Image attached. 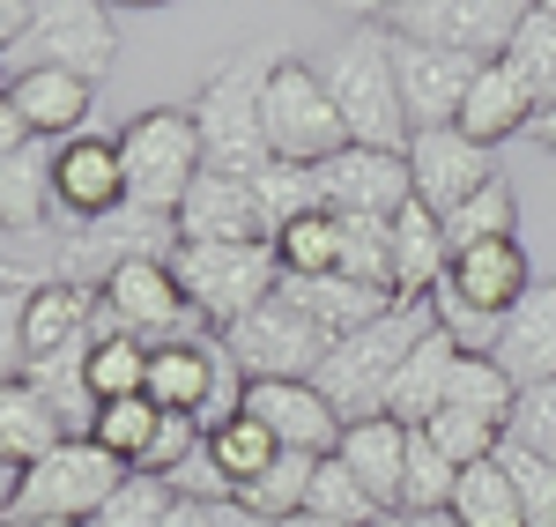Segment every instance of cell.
<instances>
[{"label": "cell", "instance_id": "obj_1", "mask_svg": "<svg viewBox=\"0 0 556 527\" xmlns=\"http://www.w3.org/2000/svg\"><path fill=\"white\" fill-rule=\"evenodd\" d=\"M424 335H430V305H408V298H401V305L379 312L371 327L342 335L312 379H319V394L334 401L349 424H356V416H386V394H393L401 364H408V350H416Z\"/></svg>", "mask_w": 556, "mask_h": 527}, {"label": "cell", "instance_id": "obj_2", "mask_svg": "<svg viewBox=\"0 0 556 527\" xmlns=\"http://www.w3.org/2000/svg\"><path fill=\"white\" fill-rule=\"evenodd\" d=\"M319 75H327V97H334V112H342L356 149H408V112H401V83H393V38H386V23L349 30Z\"/></svg>", "mask_w": 556, "mask_h": 527}, {"label": "cell", "instance_id": "obj_3", "mask_svg": "<svg viewBox=\"0 0 556 527\" xmlns=\"http://www.w3.org/2000/svg\"><path fill=\"white\" fill-rule=\"evenodd\" d=\"M260 89H267V67H253V60H230V67H215L208 83L193 89L186 112H193V134H201V172L260 178L267 164H275Z\"/></svg>", "mask_w": 556, "mask_h": 527}, {"label": "cell", "instance_id": "obj_4", "mask_svg": "<svg viewBox=\"0 0 556 527\" xmlns=\"http://www.w3.org/2000/svg\"><path fill=\"white\" fill-rule=\"evenodd\" d=\"M172 275H178V290H186V305H193V319L215 327V335H230L282 283L275 246H186V238L172 246Z\"/></svg>", "mask_w": 556, "mask_h": 527}, {"label": "cell", "instance_id": "obj_5", "mask_svg": "<svg viewBox=\"0 0 556 527\" xmlns=\"http://www.w3.org/2000/svg\"><path fill=\"white\" fill-rule=\"evenodd\" d=\"M119 164H127V209H149V216H178L186 186L201 178V134H193V112L178 104H149L119 127Z\"/></svg>", "mask_w": 556, "mask_h": 527}, {"label": "cell", "instance_id": "obj_6", "mask_svg": "<svg viewBox=\"0 0 556 527\" xmlns=\"http://www.w3.org/2000/svg\"><path fill=\"white\" fill-rule=\"evenodd\" d=\"M127 476H134L127 461H112L89 431H75V439H60L45 461H30L15 476V513H8V527L15 520H97L104 498L127 484Z\"/></svg>", "mask_w": 556, "mask_h": 527}, {"label": "cell", "instance_id": "obj_7", "mask_svg": "<svg viewBox=\"0 0 556 527\" xmlns=\"http://www.w3.org/2000/svg\"><path fill=\"white\" fill-rule=\"evenodd\" d=\"M260 112H267V149H275V164H327V156L349 149V127H342V112H334V97H327V75H319L312 60H298V52L267 60Z\"/></svg>", "mask_w": 556, "mask_h": 527}, {"label": "cell", "instance_id": "obj_8", "mask_svg": "<svg viewBox=\"0 0 556 527\" xmlns=\"http://www.w3.org/2000/svg\"><path fill=\"white\" fill-rule=\"evenodd\" d=\"M8 75L23 67H60V75H83V83H104L112 60H119V30H112V0H45L38 23L0 52Z\"/></svg>", "mask_w": 556, "mask_h": 527}, {"label": "cell", "instance_id": "obj_9", "mask_svg": "<svg viewBox=\"0 0 556 527\" xmlns=\"http://www.w3.org/2000/svg\"><path fill=\"white\" fill-rule=\"evenodd\" d=\"M97 305H104V319L119 335L149 342V350L201 335V319H193V305H186V290H178V275H172V253H134V261H119L104 275Z\"/></svg>", "mask_w": 556, "mask_h": 527}, {"label": "cell", "instance_id": "obj_10", "mask_svg": "<svg viewBox=\"0 0 556 527\" xmlns=\"http://www.w3.org/2000/svg\"><path fill=\"white\" fill-rule=\"evenodd\" d=\"M223 350H230V364H238L245 379H312V372L327 364V350H334V335L312 327V319L275 290L260 312H245V319L223 335Z\"/></svg>", "mask_w": 556, "mask_h": 527}, {"label": "cell", "instance_id": "obj_11", "mask_svg": "<svg viewBox=\"0 0 556 527\" xmlns=\"http://www.w3.org/2000/svg\"><path fill=\"white\" fill-rule=\"evenodd\" d=\"M527 8L534 0H416V8L386 15V30L445 45V52H468V60H505V45L527 23Z\"/></svg>", "mask_w": 556, "mask_h": 527}, {"label": "cell", "instance_id": "obj_12", "mask_svg": "<svg viewBox=\"0 0 556 527\" xmlns=\"http://www.w3.org/2000/svg\"><path fill=\"white\" fill-rule=\"evenodd\" d=\"M312 186H319V209L327 216H401L416 201L408 186V149H356L349 141L342 156L312 164Z\"/></svg>", "mask_w": 556, "mask_h": 527}, {"label": "cell", "instance_id": "obj_13", "mask_svg": "<svg viewBox=\"0 0 556 527\" xmlns=\"http://www.w3.org/2000/svg\"><path fill=\"white\" fill-rule=\"evenodd\" d=\"M386 38H393V30H386ZM475 75H482V60H468V52H445V45H424V38H393V83H401L408 134L453 127Z\"/></svg>", "mask_w": 556, "mask_h": 527}, {"label": "cell", "instance_id": "obj_14", "mask_svg": "<svg viewBox=\"0 0 556 527\" xmlns=\"http://www.w3.org/2000/svg\"><path fill=\"white\" fill-rule=\"evenodd\" d=\"M178 238L186 246H275V223L260 209L253 178H230V172H201L178 201Z\"/></svg>", "mask_w": 556, "mask_h": 527}, {"label": "cell", "instance_id": "obj_15", "mask_svg": "<svg viewBox=\"0 0 556 527\" xmlns=\"http://www.w3.org/2000/svg\"><path fill=\"white\" fill-rule=\"evenodd\" d=\"M52 201H60L75 223L119 216V209H127L119 134H75V141H52Z\"/></svg>", "mask_w": 556, "mask_h": 527}, {"label": "cell", "instance_id": "obj_16", "mask_svg": "<svg viewBox=\"0 0 556 527\" xmlns=\"http://www.w3.org/2000/svg\"><path fill=\"white\" fill-rule=\"evenodd\" d=\"M490 178H497L490 149H482V141H468L460 127L408 134V186H416V201H424V209L453 216V209H460L468 193H482Z\"/></svg>", "mask_w": 556, "mask_h": 527}, {"label": "cell", "instance_id": "obj_17", "mask_svg": "<svg viewBox=\"0 0 556 527\" xmlns=\"http://www.w3.org/2000/svg\"><path fill=\"white\" fill-rule=\"evenodd\" d=\"M245 409H253L290 453H319V461H327L349 431V416L319 394V379H245Z\"/></svg>", "mask_w": 556, "mask_h": 527}, {"label": "cell", "instance_id": "obj_18", "mask_svg": "<svg viewBox=\"0 0 556 527\" xmlns=\"http://www.w3.org/2000/svg\"><path fill=\"white\" fill-rule=\"evenodd\" d=\"M534 283H542V275H534V261H527V246H519V238L460 246L453 267H445V290H453L460 305H475L482 319H513V305L534 290Z\"/></svg>", "mask_w": 556, "mask_h": 527}, {"label": "cell", "instance_id": "obj_19", "mask_svg": "<svg viewBox=\"0 0 556 527\" xmlns=\"http://www.w3.org/2000/svg\"><path fill=\"white\" fill-rule=\"evenodd\" d=\"M223 335H186V342H164V350H149V401L164 409V416H208L215 401V379H223Z\"/></svg>", "mask_w": 556, "mask_h": 527}, {"label": "cell", "instance_id": "obj_20", "mask_svg": "<svg viewBox=\"0 0 556 527\" xmlns=\"http://www.w3.org/2000/svg\"><path fill=\"white\" fill-rule=\"evenodd\" d=\"M60 439H75V424H67L60 394H45L30 372H23V379H8V387H0V468H8V476H23V468L45 461Z\"/></svg>", "mask_w": 556, "mask_h": 527}, {"label": "cell", "instance_id": "obj_21", "mask_svg": "<svg viewBox=\"0 0 556 527\" xmlns=\"http://www.w3.org/2000/svg\"><path fill=\"white\" fill-rule=\"evenodd\" d=\"M408 424H393V416H356L334 446V461H342L356 484L379 498L386 513H401V476H408Z\"/></svg>", "mask_w": 556, "mask_h": 527}, {"label": "cell", "instance_id": "obj_22", "mask_svg": "<svg viewBox=\"0 0 556 527\" xmlns=\"http://www.w3.org/2000/svg\"><path fill=\"white\" fill-rule=\"evenodd\" d=\"M8 97L23 104V120H30V134H38V141H75V134H89L97 83L60 75V67H23V75H8Z\"/></svg>", "mask_w": 556, "mask_h": 527}, {"label": "cell", "instance_id": "obj_23", "mask_svg": "<svg viewBox=\"0 0 556 527\" xmlns=\"http://www.w3.org/2000/svg\"><path fill=\"white\" fill-rule=\"evenodd\" d=\"M453 364H460V342L430 319V335L408 350V364H401V379H393V394H386V416L393 424H408V431H424L430 416L445 409V387H453Z\"/></svg>", "mask_w": 556, "mask_h": 527}, {"label": "cell", "instance_id": "obj_24", "mask_svg": "<svg viewBox=\"0 0 556 527\" xmlns=\"http://www.w3.org/2000/svg\"><path fill=\"white\" fill-rule=\"evenodd\" d=\"M290 305L312 319V327H327L334 342L342 335H356V327H371L379 312H393L401 298H386V290H364V283H349V275H282L275 283Z\"/></svg>", "mask_w": 556, "mask_h": 527}, {"label": "cell", "instance_id": "obj_25", "mask_svg": "<svg viewBox=\"0 0 556 527\" xmlns=\"http://www.w3.org/2000/svg\"><path fill=\"white\" fill-rule=\"evenodd\" d=\"M497 364L513 372L519 387L556 379V275H542V283L513 305L505 335H497Z\"/></svg>", "mask_w": 556, "mask_h": 527}, {"label": "cell", "instance_id": "obj_26", "mask_svg": "<svg viewBox=\"0 0 556 527\" xmlns=\"http://www.w3.org/2000/svg\"><path fill=\"white\" fill-rule=\"evenodd\" d=\"M445 267H453L445 216H438V209H424V201H408V209L393 216V290H401L408 305H424L430 290L445 283Z\"/></svg>", "mask_w": 556, "mask_h": 527}, {"label": "cell", "instance_id": "obj_27", "mask_svg": "<svg viewBox=\"0 0 556 527\" xmlns=\"http://www.w3.org/2000/svg\"><path fill=\"white\" fill-rule=\"evenodd\" d=\"M453 127L482 141V149H497V141H513V134L534 127V97L519 89V75L505 60H482V75L468 83V104H460V120Z\"/></svg>", "mask_w": 556, "mask_h": 527}, {"label": "cell", "instance_id": "obj_28", "mask_svg": "<svg viewBox=\"0 0 556 527\" xmlns=\"http://www.w3.org/2000/svg\"><path fill=\"white\" fill-rule=\"evenodd\" d=\"M83 394L89 409H104V401H134V394H149V342H134V335H119L112 319H104V335L83 350Z\"/></svg>", "mask_w": 556, "mask_h": 527}, {"label": "cell", "instance_id": "obj_29", "mask_svg": "<svg viewBox=\"0 0 556 527\" xmlns=\"http://www.w3.org/2000/svg\"><path fill=\"white\" fill-rule=\"evenodd\" d=\"M60 201H52V141H30L15 156H0V230H45Z\"/></svg>", "mask_w": 556, "mask_h": 527}, {"label": "cell", "instance_id": "obj_30", "mask_svg": "<svg viewBox=\"0 0 556 527\" xmlns=\"http://www.w3.org/2000/svg\"><path fill=\"white\" fill-rule=\"evenodd\" d=\"M208 453H215V468L230 476V490H245V484H260V476H267V468L290 453V446L275 439L253 409H238L230 424H215V431H208Z\"/></svg>", "mask_w": 556, "mask_h": 527}, {"label": "cell", "instance_id": "obj_31", "mask_svg": "<svg viewBox=\"0 0 556 527\" xmlns=\"http://www.w3.org/2000/svg\"><path fill=\"white\" fill-rule=\"evenodd\" d=\"M275 267L282 275H342V216L304 209L298 223L275 230Z\"/></svg>", "mask_w": 556, "mask_h": 527}, {"label": "cell", "instance_id": "obj_32", "mask_svg": "<svg viewBox=\"0 0 556 527\" xmlns=\"http://www.w3.org/2000/svg\"><path fill=\"white\" fill-rule=\"evenodd\" d=\"M156 431H164V409L149 394L134 401H104V409H89V439L104 446L112 461H127V468H141V453L156 446Z\"/></svg>", "mask_w": 556, "mask_h": 527}, {"label": "cell", "instance_id": "obj_33", "mask_svg": "<svg viewBox=\"0 0 556 527\" xmlns=\"http://www.w3.org/2000/svg\"><path fill=\"white\" fill-rule=\"evenodd\" d=\"M453 520H460V527H527L513 476H505L497 461H475V468H460V490H453Z\"/></svg>", "mask_w": 556, "mask_h": 527}, {"label": "cell", "instance_id": "obj_34", "mask_svg": "<svg viewBox=\"0 0 556 527\" xmlns=\"http://www.w3.org/2000/svg\"><path fill=\"white\" fill-rule=\"evenodd\" d=\"M505 67H513L519 89L534 97V112H549L556 104V15L527 8V23H519L513 45H505Z\"/></svg>", "mask_w": 556, "mask_h": 527}, {"label": "cell", "instance_id": "obj_35", "mask_svg": "<svg viewBox=\"0 0 556 527\" xmlns=\"http://www.w3.org/2000/svg\"><path fill=\"white\" fill-rule=\"evenodd\" d=\"M482 238H519V193H513L505 172L445 216V246H453V253H460V246H482Z\"/></svg>", "mask_w": 556, "mask_h": 527}, {"label": "cell", "instance_id": "obj_36", "mask_svg": "<svg viewBox=\"0 0 556 527\" xmlns=\"http://www.w3.org/2000/svg\"><path fill=\"white\" fill-rule=\"evenodd\" d=\"M342 275L364 290H393V216H342Z\"/></svg>", "mask_w": 556, "mask_h": 527}, {"label": "cell", "instance_id": "obj_37", "mask_svg": "<svg viewBox=\"0 0 556 527\" xmlns=\"http://www.w3.org/2000/svg\"><path fill=\"white\" fill-rule=\"evenodd\" d=\"M453 490H460V468L438 453L430 431L408 439V476H401V513H453Z\"/></svg>", "mask_w": 556, "mask_h": 527}, {"label": "cell", "instance_id": "obj_38", "mask_svg": "<svg viewBox=\"0 0 556 527\" xmlns=\"http://www.w3.org/2000/svg\"><path fill=\"white\" fill-rule=\"evenodd\" d=\"M497 468L513 476L527 527H556V453H534V446L505 439V446H497Z\"/></svg>", "mask_w": 556, "mask_h": 527}, {"label": "cell", "instance_id": "obj_39", "mask_svg": "<svg viewBox=\"0 0 556 527\" xmlns=\"http://www.w3.org/2000/svg\"><path fill=\"white\" fill-rule=\"evenodd\" d=\"M304 513H319V520H342V527H371L386 505H379V498H371L364 484H356V476H349L334 453H327V461H319V476H312V498H304Z\"/></svg>", "mask_w": 556, "mask_h": 527}, {"label": "cell", "instance_id": "obj_40", "mask_svg": "<svg viewBox=\"0 0 556 527\" xmlns=\"http://www.w3.org/2000/svg\"><path fill=\"white\" fill-rule=\"evenodd\" d=\"M312 476H319V453H282L260 484H245L238 498L253 505V513H267V520H290V513H304V498H312Z\"/></svg>", "mask_w": 556, "mask_h": 527}, {"label": "cell", "instance_id": "obj_41", "mask_svg": "<svg viewBox=\"0 0 556 527\" xmlns=\"http://www.w3.org/2000/svg\"><path fill=\"white\" fill-rule=\"evenodd\" d=\"M172 513H178V490L164 484V476H141V468H134L127 484L104 498V513L89 527H164Z\"/></svg>", "mask_w": 556, "mask_h": 527}, {"label": "cell", "instance_id": "obj_42", "mask_svg": "<svg viewBox=\"0 0 556 527\" xmlns=\"http://www.w3.org/2000/svg\"><path fill=\"white\" fill-rule=\"evenodd\" d=\"M424 431L438 439V453H445L453 468L497 461V446H505V424H482V416H468V409H438V416H430Z\"/></svg>", "mask_w": 556, "mask_h": 527}, {"label": "cell", "instance_id": "obj_43", "mask_svg": "<svg viewBox=\"0 0 556 527\" xmlns=\"http://www.w3.org/2000/svg\"><path fill=\"white\" fill-rule=\"evenodd\" d=\"M260 209H267V223L282 230V223H298L304 209H319V186H312V164H267V172L253 178Z\"/></svg>", "mask_w": 556, "mask_h": 527}, {"label": "cell", "instance_id": "obj_44", "mask_svg": "<svg viewBox=\"0 0 556 527\" xmlns=\"http://www.w3.org/2000/svg\"><path fill=\"white\" fill-rule=\"evenodd\" d=\"M505 439H513V446H534V453H556V379H534V387H519Z\"/></svg>", "mask_w": 556, "mask_h": 527}, {"label": "cell", "instance_id": "obj_45", "mask_svg": "<svg viewBox=\"0 0 556 527\" xmlns=\"http://www.w3.org/2000/svg\"><path fill=\"white\" fill-rule=\"evenodd\" d=\"M193 446H201V424H193V416H164V431H156V446L141 453V476H164V484H172L178 468L193 461Z\"/></svg>", "mask_w": 556, "mask_h": 527}, {"label": "cell", "instance_id": "obj_46", "mask_svg": "<svg viewBox=\"0 0 556 527\" xmlns=\"http://www.w3.org/2000/svg\"><path fill=\"white\" fill-rule=\"evenodd\" d=\"M23 298L30 290H0V387L23 379Z\"/></svg>", "mask_w": 556, "mask_h": 527}, {"label": "cell", "instance_id": "obj_47", "mask_svg": "<svg viewBox=\"0 0 556 527\" xmlns=\"http://www.w3.org/2000/svg\"><path fill=\"white\" fill-rule=\"evenodd\" d=\"M38 134H30V120H23V104L0 89V156H15V149H30Z\"/></svg>", "mask_w": 556, "mask_h": 527}, {"label": "cell", "instance_id": "obj_48", "mask_svg": "<svg viewBox=\"0 0 556 527\" xmlns=\"http://www.w3.org/2000/svg\"><path fill=\"white\" fill-rule=\"evenodd\" d=\"M38 8H45V0H0V52L23 38L30 23H38Z\"/></svg>", "mask_w": 556, "mask_h": 527}, {"label": "cell", "instance_id": "obj_49", "mask_svg": "<svg viewBox=\"0 0 556 527\" xmlns=\"http://www.w3.org/2000/svg\"><path fill=\"white\" fill-rule=\"evenodd\" d=\"M208 527H275V520H267V513H253L245 498H215V505H208Z\"/></svg>", "mask_w": 556, "mask_h": 527}, {"label": "cell", "instance_id": "obj_50", "mask_svg": "<svg viewBox=\"0 0 556 527\" xmlns=\"http://www.w3.org/2000/svg\"><path fill=\"white\" fill-rule=\"evenodd\" d=\"M164 527H208V505H193V498H178V513Z\"/></svg>", "mask_w": 556, "mask_h": 527}, {"label": "cell", "instance_id": "obj_51", "mask_svg": "<svg viewBox=\"0 0 556 527\" xmlns=\"http://www.w3.org/2000/svg\"><path fill=\"white\" fill-rule=\"evenodd\" d=\"M527 134H534L542 149H556V104H549V112H534V127H527Z\"/></svg>", "mask_w": 556, "mask_h": 527}, {"label": "cell", "instance_id": "obj_52", "mask_svg": "<svg viewBox=\"0 0 556 527\" xmlns=\"http://www.w3.org/2000/svg\"><path fill=\"white\" fill-rule=\"evenodd\" d=\"M349 8H364V15H379V23H386V15H401V8H416V0H349Z\"/></svg>", "mask_w": 556, "mask_h": 527}, {"label": "cell", "instance_id": "obj_53", "mask_svg": "<svg viewBox=\"0 0 556 527\" xmlns=\"http://www.w3.org/2000/svg\"><path fill=\"white\" fill-rule=\"evenodd\" d=\"M8 513H15V476L0 468V527H8Z\"/></svg>", "mask_w": 556, "mask_h": 527}, {"label": "cell", "instance_id": "obj_54", "mask_svg": "<svg viewBox=\"0 0 556 527\" xmlns=\"http://www.w3.org/2000/svg\"><path fill=\"white\" fill-rule=\"evenodd\" d=\"M408 527H460L453 513H408Z\"/></svg>", "mask_w": 556, "mask_h": 527}, {"label": "cell", "instance_id": "obj_55", "mask_svg": "<svg viewBox=\"0 0 556 527\" xmlns=\"http://www.w3.org/2000/svg\"><path fill=\"white\" fill-rule=\"evenodd\" d=\"M275 527H342V520H319V513H290V520H275Z\"/></svg>", "mask_w": 556, "mask_h": 527}, {"label": "cell", "instance_id": "obj_56", "mask_svg": "<svg viewBox=\"0 0 556 527\" xmlns=\"http://www.w3.org/2000/svg\"><path fill=\"white\" fill-rule=\"evenodd\" d=\"M15 283H23V275H15V267H8V253H0V290H15Z\"/></svg>", "mask_w": 556, "mask_h": 527}, {"label": "cell", "instance_id": "obj_57", "mask_svg": "<svg viewBox=\"0 0 556 527\" xmlns=\"http://www.w3.org/2000/svg\"><path fill=\"white\" fill-rule=\"evenodd\" d=\"M15 527H89V520H15Z\"/></svg>", "mask_w": 556, "mask_h": 527}, {"label": "cell", "instance_id": "obj_58", "mask_svg": "<svg viewBox=\"0 0 556 527\" xmlns=\"http://www.w3.org/2000/svg\"><path fill=\"white\" fill-rule=\"evenodd\" d=\"M371 527H408V513H379V520H371Z\"/></svg>", "mask_w": 556, "mask_h": 527}, {"label": "cell", "instance_id": "obj_59", "mask_svg": "<svg viewBox=\"0 0 556 527\" xmlns=\"http://www.w3.org/2000/svg\"><path fill=\"white\" fill-rule=\"evenodd\" d=\"M112 8H172V0H112Z\"/></svg>", "mask_w": 556, "mask_h": 527}, {"label": "cell", "instance_id": "obj_60", "mask_svg": "<svg viewBox=\"0 0 556 527\" xmlns=\"http://www.w3.org/2000/svg\"><path fill=\"white\" fill-rule=\"evenodd\" d=\"M534 8H542V15H556V0H534Z\"/></svg>", "mask_w": 556, "mask_h": 527}, {"label": "cell", "instance_id": "obj_61", "mask_svg": "<svg viewBox=\"0 0 556 527\" xmlns=\"http://www.w3.org/2000/svg\"><path fill=\"white\" fill-rule=\"evenodd\" d=\"M0 89H8V60H0Z\"/></svg>", "mask_w": 556, "mask_h": 527}]
</instances>
